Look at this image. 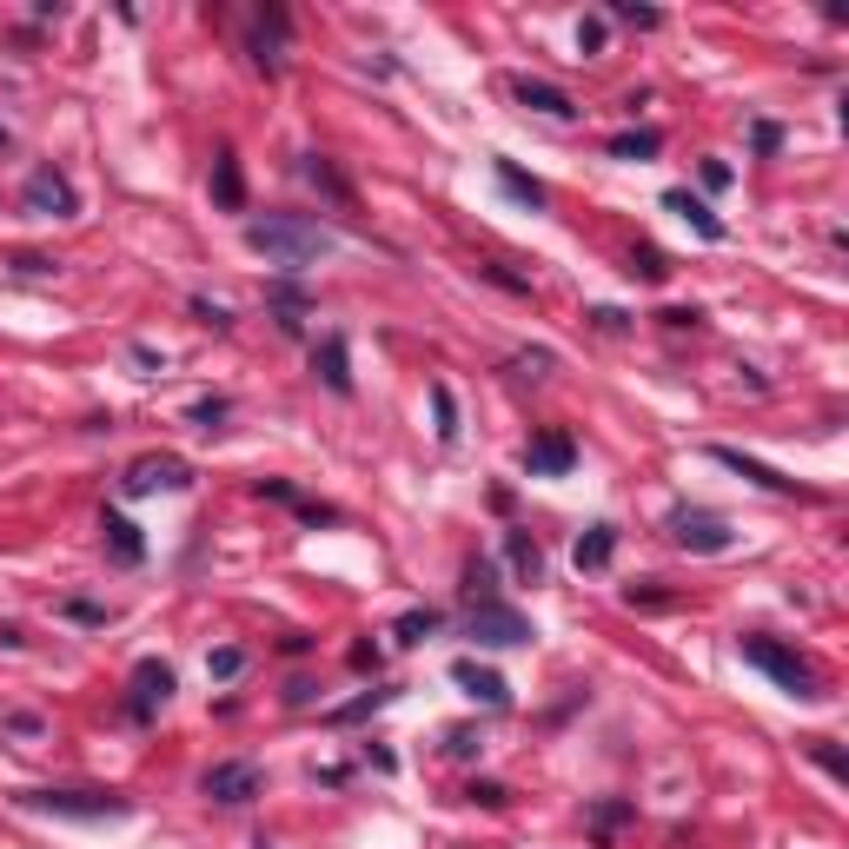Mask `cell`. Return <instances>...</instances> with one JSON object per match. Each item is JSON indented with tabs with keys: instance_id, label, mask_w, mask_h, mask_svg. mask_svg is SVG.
<instances>
[{
	"instance_id": "6da1fadb",
	"label": "cell",
	"mask_w": 849,
	"mask_h": 849,
	"mask_svg": "<svg viewBox=\"0 0 849 849\" xmlns=\"http://www.w3.org/2000/svg\"><path fill=\"white\" fill-rule=\"evenodd\" d=\"M246 246L266 252L279 272H306L312 259L332 252V232L306 213H266V219H246Z\"/></svg>"
},
{
	"instance_id": "7a4b0ae2",
	"label": "cell",
	"mask_w": 849,
	"mask_h": 849,
	"mask_svg": "<svg viewBox=\"0 0 849 849\" xmlns=\"http://www.w3.org/2000/svg\"><path fill=\"white\" fill-rule=\"evenodd\" d=\"M744 651V664H757L784 697H797V704H817L824 691H817V671H810V658H797L790 644H777V638H744L737 644Z\"/></svg>"
},
{
	"instance_id": "3957f363",
	"label": "cell",
	"mask_w": 849,
	"mask_h": 849,
	"mask_svg": "<svg viewBox=\"0 0 849 849\" xmlns=\"http://www.w3.org/2000/svg\"><path fill=\"white\" fill-rule=\"evenodd\" d=\"M20 804L40 810V817H73V824L126 817V797H113V790H20Z\"/></svg>"
},
{
	"instance_id": "277c9868",
	"label": "cell",
	"mask_w": 849,
	"mask_h": 849,
	"mask_svg": "<svg viewBox=\"0 0 849 849\" xmlns=\"http://www.w3.org/2000/svg\"><path fill=\"white\" fill-rule=\"evenodd\" d=\"M186 485H193V465H186V458H173V452H146V458H133V465L120 472V491H126V498L186 491Z\"/></svg>"
},
{
	"instance_id": "5b68a950",
	"label": "cell",
	"mask_w": 849,
	"mask_h": 849,
	"mask_svg": "<svg viewBox=\"0 0 849 849\" xmlns=\"http://www.w3.org/2000/svg\"><path fill=\"white\" fill-rule=\"evenodd\" d=\"M465 638H478V644H491V651H511V644H531L538 631H531V618L525 611H511V604H472V618H465Z\"/></svg>"
},
{
	"instance_id": "8992f818",
	"label": "cell",
	"mask_w": 849,
	"mask_h": 849,
	"mask_svg": "<svg viewBox=\"0 0 849 849\" xmlns=\"http://www.w3.org/2000/svg\"><path fill=\"white\" fill-rule=\"evenodd\" d=\"M20 199H27L33 219H73L80 213V193H73V179L60 166H33L27 186H20Z\"/></svg>"
},
{
	"instance_id": "52a82bcc",
	"label": "cell",
	"mask_w": 849,
	"mask_h": 849,
	"mask_svg": "<svg viewBox=\"0 0 849 849\" xmlns=\"http://www.w3.org/2000/svg\"><path fill=\"white\" fill-rule=\"evenodd\" d=\"M671 538H677L684 551H697V558H724V551L737 545V531H731L717 511H677V518H671Z\"/></svg>"
},
{
	"instance_id": "ba28073f",
	"label": "cell",
	"mask_w": 849,
	"mask_h": 849,
	"mask_svg": "<svg viewBox=\"0 0 849 849\" xmlns=\"http://www.w3.org/2000/svg\"><path fill=\"white\" fill-rule=\"evenodd\" d=\"M259 784H266V777H259V764H246V757L213 764V770L199 777V790H206L213 804H226V810H232V804H252V797H259Z\"/></svg>"
},
{
	"instance_id": "9c48e42d",
	"label": "cell",
	"mask_w": 849,
	"mask_h": 849,
	"mask_svg": "<svg viewBox=\"0 0 849 849\" xmlns=\"http://www.w3.org/2000/svg\"><path fill=\"white\" fill-rule=\"evenodd\" d=\"M571 465H578V438L571 432H538L531 452H525V472L531 478H565Z\"/></svg>"
},
{
	"instance_id": "30bf717a",
	"label": "cell",
	"mask_w": 849,
	"mask_h": 849,
	"mask_svg": "<svg viewBox=\"0 0 849 849\" xmlns=\"http://www.w3.org/2000/svg\"><path fill=\"white\" fill-rule=\"evenodd\" d=\"M511 100L531 106V113H545V120H578V100H571L565 86H551V80H531V73L511 80Z\"/></svg>"
},
{
	"instance_id": "8fae6325",
	"label": "cell",
	"mask_w": 849,
	"mask_h": 849,
	"mask_svg": "<svg viewBox=\"0 0 849 849\" xmlns=\"http://www.w3.org/2000/svg\"><path fill=\"white\" fill-rule=\"evenodd\" d=\"M711 458H717V465H731V472H744V478H750V485H764V491H784V498H810V491H804L797 478H784V472H770V465L744 458L737 445H711Z\"/></svg>"
},
{
	"instance_id": "7c38bea8",
	"label": "cell",
	"mask_w": 849,
	"mask_h": 849,
	"mask_svg": "<svg viewBox=\"0 0 849 849\" xmlns=\"http://www.w3.org/2000/svg\"><path fill=\"white\" fill-rule=\"evenodd\" d=\"M452 684H458L465 697H478L485 711H505V704H511L505 677H498V671H485V664H472V658H458V664H452Z\"/></svg>"
},
{
	"instance_id": "4fadbf2b",
	"label": "cell",
	"mask_w": 849,
	"mask_h": 849,
	"mask_svg": "<svg viewBox=\"0 0 849 849\" xmlns=\"http://www.w3.org/2000/svg\"><path fill=\"white\" fill-rule=\"evenodd\" d=\"M166 697H173V671H166V664H153V658H146V664H139V671H133V697H126V711H133V717H139V724H146V717H153V711H159V704H166Z\"/></svg>"
},
{
	"instance_id": "5bb4252c",
	"label": "cell",
	"mask_w": 849,
	"mask_h": 849,
	"mask_svg": "<svg viewBox=\"0 0 849 849\" xmlns=\"http://www.w3.org/2000/svg\"><path fill=\"white\" fill-rule=\"evenodd\" d=\"M312 372L325 379V392L352 398V359H345V339H339V332H325V339L312 345Z\"/></svg>"
},
{
	"instance_id": "9a60e30c",
	"label": "cell",
	"mask_w": 849,
	"mask_h": 849,
	"mask_svg": "<svg viewBox=\"0 0 849 849\" xmlns=\"http://www.w3.org/2000/svg\"><path fill=\"white\" fill-rule=\"evenodd\" d=\"M279 46H286V7H266V13H259V27H252V60H259L266 73H279V66H286V53H279Z\"/></svg>"
},
{
	"instance_id": "2e32d148",
	"label": "cell",
	"mask_w": 849,
	"mask_h": 849,
	"mask_svg": "<svg viewBox=\"0 0 849 849\" xmlns=\"http://www.w3.org/2000/svg\"><path fill=\"white\" fill-rule=\"evenodd\" d=\"M611 558H618V525H591V531L571 545V565H578V571H604Z\"/></svg>"
},
{
	"instance_id": "e0dca14e",
	"label": "cell",
	"mask_w": 849,
	"mask_h": 849,
	"mask_svg": "<svg viewBox=\"0 0 849 849\" xmlns=\"http://www.w3.org/2000/svg\"><path fill=\"white\" fill-rule=\"evenodd\" d=\"M213 199H219L226 213H239V206H246V173H239V159H232V153H219V159H213Z\"/></svg>"
},
{
	"instance_id": "ac0fdd59",
	"label": "cell",
	"mask_w": 849,
	"mask_h": 849,
	"mask_svg": "<svg viewBox=\"0 0 849 849\" xmlns=\"http://www.w3.org/2000/svg\"><path fill=\"white\" fill-rule=\"evenodd\" d=\"M100 531H106V545H113V558H120V565H139V558H146L139 525H126L120 511H106V518H100Z\"/></svg>"
},
{
	"instance_id": "d6986e66",
	"label": "cell",
	"mask_w": 849,
	"mask_h": 849,
	"mask_svg": "<svg viewBox=\"0 0 849 849\" xmlns=\"http://www.w3.org/2000/svg\"><path fill=\"white\" fill-rule=\"evenodd\" d=\"M505 558H511V571H518L525 584H538V578H545V551H538V538H531V531H505Z\"/></svg>"
},
{
	"instance_id": "ffe728a7",
	"label": "cell",
	"mask_w": 849,
	"mask_h": 849,
	"mask_svg": "<svg viewBox=\"0 0 849 849\" xmlns=\"http://www.w3.org/2000/svg\"><path fill=\"white\" fill-rule=\"evenodd\" d=\"M664 206H671V213H684V219H691V226H697L704 239H724V219H717V213H711L704 199H691L684 186H677V193H664Z\"/></svg>"
},
{
	"instance_id": "44dd1931",
	"label": "cell",
	"mask_w": 849,
	"mask_h": 849,
	"mask_svg": "<svg viewBox=\"0 0 849 849\" xmlns=\"http://www.w3.org/2000/svg\"><path fill=\"white\" fill-rule=\"evenodd\" d=\"M658 146H664V133H651V126L644 133H611V159H651Z\"/></svg>"
},
{
	"instance_id": "7402d4cb",
	"label": "cell",
	"mask_w": 849,
	"mask_h": 849,
	"mask_svg": "<svg viewBox=\"0 0 849 849\" xmlns=\"http://www.w3.org/2000/svg\"><path fill=\"white\" fill-rule=\"evenodd\" d=\"M498 186H505L511 199H525V206H545V186H538L531 173H518L511 159H498Z\"/></svg>"
},
{
	"instance_id": "603a6c76",
	"label": "cell",
	"mask_w": 849,
	"mask_h": 849,
	"mask_svg": "<svg viewBox=\"0 0 849 849\" xmlns=\"http://www.w3.org/2000/svg\"><path fill=\"white\" fill-rule=\"evenodd\" d=\"M306 179H312V186H319V193H332V199H339V206H352V186H345V179H339V173H332V159H319V153H312V159H306Z\"/></svg>"
},
{
	"instance_id": "cb8c5ba5",
	"label": "cell",
	"mask_w": 849,
	"mask_h": 849,
	"mask_svg": "<svg viewBox=\"0 0 849 849\" xmlns=\"http://www.w3.org/2000/svg\"><path fill=\"white\" fill-rule=\"evenodd\" d=\"M272 312H279V332H299V312H306V292H299V286H272Z\"/></svg>"
},
{
	"instance_id": "d4e9b609",
	"label": "cell",
	"mask_w": 849,
	"mask_h": 849,
	"mask_svg": "<svg viewBox=\"0 0 849 849\" xmlns=\"http://www.w3.org/2000/svg\"><path fill=\"white\" fill-rule=\"evenodd\" d=\"M432 412H438V438L452 445V438H458V405H452V392H445V385H432Z\"/></svg>"
},
{
	"instance_id": "484cf974",
	"label": "cell",
	"mask_w": 849,
	"mask_h": 849,
	"mask_svg": "<svg viewBox=\"0 0 849 849\" xmlns=\"http://www.w3.org/2000/svg\"><path fill=\"white\" fill-rule=\"evenodd\" d=\"M432 631H438V611H405V618H398V638H405V644H425Z\"/></svg>"
},
{
	"instance_id": "4316f807",
	"label": "cell",
	"mask_w": 849,
	"mask_h": 849,
	"mask_svg": "<svg viewBox=\"0 0 849 849\" xmlns=\"http://www.w3.org/2000/svg\"><path fill=\"white\" fill-rule=\"evenodd\" d=\"M465 598H472V604H491V598H498V591H491V565H485V558L465 571Z\"/></svg>"
},
{
	"instance_id": "83f0119b",
	"label": "cell",
	"mask_w": 849,
	"mask_h": 849,
	"mask_svg": "<svg viewBox=\"0 0 849 849\" xmlns=\"http://www.w3.org/2000/svg\"><path fill=\"white\" fill-rule=\"evenodd\" d=\"M206 671H213L219 684H232V677L246 671V651H232V644H226V651H213V658H206Z\"/></svg>"
},
{
	"instance_id": "f1b7e54d",
	"label": "cell",
	"mask_w": 849,
	"mask_h": 849,
	"mask_svg": "<svg viewBox=\"0 0 849 849\" xmlns=\"http://www.w3.org/2000/svg\"><path fill=\"white\" fill-rule=\"evenodd\" d=\"M385 697H392V691H365V697H352L345 711H332V724H359V717H372V711H379Z\"/></svg>"
},
{
	"instance_id": "f546056e",
	"label": "cell",
	"mask_w": 849,
	"mask_h": 849,
	"mask_svg": "<svg viewBox=\"0 0 849 849\" xmlns=\"http://www.w3.org/2000/svg\"><path fill=\"white\" fill-rule=\"evenodd\" d=\"M618 824H631V804H591V830L598 837H611Z\"/></svg>"
},
{
	"instance_id": "4dcf8cb0",
	"label": "cell",
	"mask_w": 849,
	"mask_h": 849,
	"mask_svg": "<svg viewBox=\"0 0 849 849\" xmlns=\"http://www.w3.org/2000/svg\"><path fill=\"white\" fill-rule=\"evenodd\" d=\"M611 13H618V20H624V27H658V20H664V13H658V7H638V0H618V7H611Z\"/></svg>"
},
{
	"instance_id": "1f68e13d",
	"label": "cell",
	"mask_w": 849,
	"mask_h": 849,
	"mask_svg": "<svg viewBox=\"0 0 849 849\" xmlns=\"http://www.w3.org/2000/svg\"><path fill=\"white\" fill-rule=\"evenodd\" d=\"M750 146H757V153H777V146H784V126H777V120H757V126H750Z\"/></svg>"
},
{
	"instance_id": "d6a6232c",
	"label": "cell",
	"mask_w": 849,
	"mask_h": 849,
	"mask_svg": "<svg viewBox=\"0 0 849 849\" xmlns=\"http://www.w3.org/2000/svg\"><path fill=\"white\" fill-rule=\"evenodd\" d=\"M219 418H226V398H206V405H193V425H199V432H219Z\"/></svg>"
},
{
	"instance_id": "836d02e7",
	"label": "cell",
	"mask_w": 849,
	"mask_h": 849,
	"mask_svg": "<svg viewBox=\"0 0 849 849\" xmlns=\"http://www.w3.org/2000/svg\"><path fill=\"white\" fill-rule=\"evenodd\" d=\"M578 46L584 53H604V20H578Z\"/></svg>"
},
{
	"instance_id": "e575fe53",
	"label": "cell",
	"mask_w": 849,
	"mask_h": 849,
	"mask_svg": "<svg viewBox=\"0 0 849 849\" xmlns=\"http://www.w3.org/2000/svg\"><path fill=\"white\" fill-rule=\"evenodd\" d=\"M465 797H472V804H485V810H505V804H511V797H505V790H498V784H472V790H465Z\"/></svg>"
},
{
	"instance_id": "d590c367",
	"label": "cell",
	"mask_w": 849,
	"mask_h": 849,
	"mask_svg": "<svg viewBox=\"0 0 849 849\" xmlns=\"http://www.w3.org/2000/svg\"><path fill=\"white\" fill-rule=\"evenodd\" d=\"M545 365H551V352H525V359H511V372H518V379H538Z\"/></svg>"
},
{
	"instance_id": "8d00e7d4",
	"label": "cell",
	"mask_w": 849,
	"mask_h": 849,
	"mask_svg": "<svg viewBox=\"0 0 849 849\" xmlns=\"http://www.w3.org/2000/svg\"><path fill=\"white\" fill-rule=\"evenodd\" d=\"M817 764H824L830 777H849V764H843V750H837V744H817Z\"/></svg>"
},
{
	"instance_id": "74e56055",
	"label": "cell",
	"mask_w": 849,
	"mask_h": 849,
	"mask_svg": "<svg viewBox=\"0 0 849 849\" xmlns=\"http://www.w3.org/2000/svg\"><path fill=\"white\" fill-rule=\"evenodd\" d=\"M704 186L724 193V186H731V166H724V159H704Z\"/></svg>"
},
{
	"instance_id": "f35d334b",
	"label": "cell",
	"mask_w": 849,
	"mask_h": 849,
	"mask_svg": "<svg viewBox=\"0 0 849 849\" xmlns=\"http://www.w3.org/2000/svg\"><path fill=\"white\" fill-rule=\"evenodd\" d=\"M193 312H199L206 325H232V312H226V306H213V299H193Z\"/></svg>"
},
{
	"instance_id": "ab89813d",
	"label": "cell",
	"mask_w": 849,
	"mask_h": 849,
	"mask_svg": "<svg viewBox=\"0 0 849 849\" xmlns=\"http://www.w3.org/2000/svg\"><path fill=\"white\" fill-rule=\"evenodd\" d=\"M66 618H80V624H106V611H100V604H66Z\"/></svg>"
},
{
	"instance_id": "60d3db41",
	"label": "cell",
	"mask_w": 849,
	"mask_h": 849,
	"mask_svg": "<svg viewBox=\"0 0 849 849\" xmlns=\"http://www.w3.org/2000/svg\"><path fill=\"white\" fill-rule=\"evenodd\" d=\"M7 146H13V133H7V126H0V153H7Z\"/></svg>"
},
{
	"instance_id": "b9f144b4",
	"label": "cell",
	"mask_w": 849,
	"mask_h": 849,
	"mask_svg": "<svg viewBox=\"0 0 849 849\" xmlns=\"http://www.w3.org/2000/svg\"><path fill=\"white\" fill-rule=\"evenodd\" d=\"M259 849H272V843H259Z\"/></svg>"
}]
</instances>
